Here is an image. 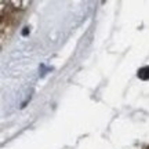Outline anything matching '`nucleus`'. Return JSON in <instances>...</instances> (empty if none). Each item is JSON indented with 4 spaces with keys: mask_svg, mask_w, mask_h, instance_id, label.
<instances>
[{
    "mask_svg": "<svg viewBox=\"0 0 149 149\" xmlns=\"http://www.w3.org/2000/svg\"><path fill=\"white\" fill-rule=\"evenodd\" d=\"M138 77L141 80H149V66H144L138 70Z\"/></svg>",
    "mask_w": 149,
    "mask_h": 149,
    "instance_id": "1",
    "label": "nucleus"
}]
</instances>
